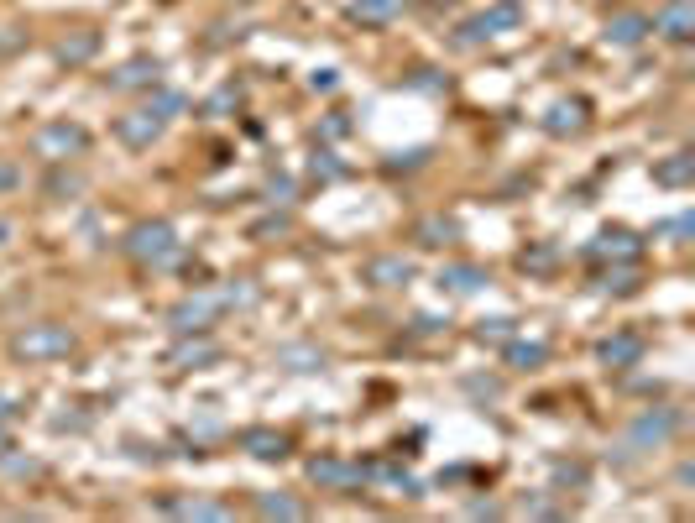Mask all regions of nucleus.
Instances as JSON below:
<instances>
[{
    "label": "nucleus",
    "mask_w": 695,
    "mask_h": 523,
    "mask_svg": "<svg viewBox=\"0 0 695 523\" xmlns=\"http://www.w3.org/2000/svg\"><path fill=\"white\" fill-rule=\"evenodd\" d=\"M79 340L68 325H27L21 335H11V356L21 361H53V356H68Z\"/></svg>",
    "instance_id": "nucleus-2"
},
{
    "label": "nucleus",
    "mask_w": 695,
    "mask_h": 523,
    "mask_svg": "<svg viewBox=\"0 0 695 523\" xmlns=\"http://www.w3.org/2000/svg\"><path fill=\"white\" fill-rule=\"evenodd\" d=\"M669 429H675V419H669V414H648V419H638V440H664L669 435Z\"/></svg>",
    "instance_id": "nucleus-18"
},
{
    "label": "nucleus",
    "mask_w": 695,
    "mask_h": 523,
    "mask_svg": "<svg viewBox=\"0 0 695 523\" xmlns=\"http://www.w3.org/2000/svg\"><path fill=\"white\" fill-rule=\"evenodd\" d=\"M690 27H695V11H690V0H669V6L648 21V32H664L669 42H685L690 37Z\"/></svg>",
    "instance_id": "nucleus-6"
},
{
    "label": "nucleus",
    "mask_w": 695,
    "mask_h": 523,
    "mask_svg": "<svg viewBox=\"0 0 695 523\" xmlns=\"http://www.w3.org/2000/svg\"><path fill=\"white\" fill-rule=\"evenodd\" d=\"M419 236H424V246H450L455 241V225L450 220H424Z\"/></svg>",
    "instance_id": "nucleus-15"
},
{
    "label": "nucleus",
    "mask_w": 695,
    "mask_h": 523,
    "mask_svg": "<svg viewBox=\"0 0 695 523\" xmlns=\"http://www.w3.org/2000/svg\"><path fill=\"white\" fill-rule=\"evenodd\" d=\"M685 178H690V157H685V152L675 157V163L659 168V184H685Z\"/></svg>",
    "instance_id": "nucleus-19"
},
{
    "label": "nucleus",
    "mask_w": 695,
    "mask_h": 523,
    "mask_svg": "<svg viewBox=\"0 0 695 523\" xmlns=\"http://www.w3.org/2000/svg\"><path fill=\"white\" fill-rule=\"evenodd\" d=\"M267 518L277 513V518H304V503H293V497H262V503H257Z\"/></svg>",
    "instance_id": "nucleus-16"
},
{
    "label": "nucleus",
    "mask_w": 695,
    "mask_h": 523,
    "mask_svg": "<svg viewBox=\"0 0 695 523\" xmlns=\"http://www.w3.org/2000/svg\"><path fill=\"white\" fill-rule=\"evenodd\" d=\"M507 356H513V361H539V356H544V346H513Z\"/></svg>",
    "instance_id": "nucleus-22"
},
{
    "label": "nucleus",
    "mask_w": 695,
    "mask_h": 523,
    "mask_svg": "<svg viewBox=\"0 0 695 523\" xmlns=\"http://www.w3.org/2000/svg\"><path fill=\"white\" fill-rule=\"evenodd\" d=\"M309 476H314V482H324V487H356L361 482V471L356 466H340V461H314Z\"/></svg>",
    "instance_id": "nucleus-12"
},
{
    "label": "nucleus",
    "mask_w": 695,
    "mask_h": 523,
    "mask_svg": "<svg viewBox=\"0 0 695 523\" xmlns=\"http://www.w3.org/2000/svg\"><path fill=\"white\" fill-rule=\"evenodd\" d=\"M147 79H157V63H131V68H126V74L115 79V84L126 89V84H147Z\"/></svg>",
    "instance_id": "nucleus-20"
},
{
    "label": "nucleus",
    "mask_w": 695,
    "mask_h": 523,
    "mask_svg": "<svg viewBox=\"0 0 695 523\" xmlns=\"http://www.w3.org/2000/svg\"><path fill=\"white\" fill-rule=\"evenodd\" d=\"M204 356H215V346H189V351H178V361H204Z\"/></svg>",
    "instance_id": "nucleus-23"
},
{
    "label": "nucleus",
    "mask_w": 695,
    "mask_h": 523,
    "mask_svg": "<svg viewBox=\"0 0 695 523\" xmlns=\"http://www.w3.org/2000/svg\"><path fill=\"white\" fill-rule=\"evenodd\" d=\"M251 299H257V288H210V293H194V299H183V304L168 314V320H173V330L189 335V330H204V325H210L215 314H225L230 304H251Z\"/></svg>",
    "instance_id": "nucleus-1"
},
{
    "label": "nucleus",
    "mask_w": 695,
    "mask_h": 523,
    "mask_svg": "<svg viewBox=\"0 0 695 523\" xmlns=\"http://www.w3.org/2000/svg\"><path fill=\"white\" fill-rule=\"evenodd\" d=\"M361 278L377 283V288H398V283L413 278V262H403V257H372V262L361 267Z\"/></svg>",
    "instance_id": "nucleus-7"
},
{
    "label": "nucleus",
    "mask_w": 695,
    "mask_h": 523,
    "mask_svg": "<svg viewBox=\"0 0 695 523\" xmlns=\"http://www.w3.org/2000/svg\"><path fill=\"white\" fill-rule=\"evenodd\" d=\"M398 11H403V0H356V6H351L356 21H392Z\"/></svg>",
    "instance_id": "nucleus-14"
},
{
    "label": "nucleus",
    "mask_w": 695,
    "mask_h": 523,
    "mask_svg": "<svg viewBox=\"0 0 695 523\" xmlns=\"http://www.w3.org/2000/svg\"><path fill=\"white\" fill-rule=\"evenodd\" d=\"M612 6H622V0H612Z\"/></svg>",
    "instance_id": "nucleus-25"
},
{
    "label": "nucleus",
    "mask_w": 695,
    "mask_h": 523,
    "mask_svg": "<svg viewBox=\"0 0 695 523\" xmlns=\"http://www.w3.org/2000/svg\"><path fill=\"white\" fill-rule=\"evenodd\" d=\"M157 131H162V121L152 116V110H136V116H126L121 126H115V136H121L126 147H147Z\"/></svg>",
    "instance_id": "nucleus-8"
},
{
    "label": "nucleus",
    "mask_w": 695,
    "mask_h": 523,
    "mask_svg": "<svg viewBox=\"0 0 695 523\" xmlns=\"http://www.w3.org/2000/svg\"><path fill=\"white\" fill-rule=\"evenodd\" d=\"M89 147V131L84 126H68V121H53V126H42L32 136V152L37 157H48V163H63V157H79Z\"/></svg>",
    "instance_id": "nucleus-4"
},
{
    "label": "nucleus",
    "mask_w": 695,
    "mask_h": 523,
    "mask_svg": "<svg viewBox=\"0 0 695 523\" xmlns=\"http://www.w3.org/2000/svg\"><path fill=\"white\" fill-rule=\"evenodd\" d=\"M126 252L136 262H152V267H168L178 262V241H173V225H136L126 236Z\"/></svg>",
    "instance_id": "nucleus-3"
},
{
    "label": "nucleus",
    "mask_w": 695,
    "mask_h": 523,
    "mask_svg": "<svg viewBox=\"0 0 695 523\" xmlns=\"http://www.w3.org/2000/svg\"><path fill=\"white\" fill-rule=\"evenodd\" d=\"M439 283L455 288V293H471V288L486 283V272H481V267H445V272H439Z\"/></svg>",
    "instance_id": "nucleus-13"
},
{
    "label": "nucleus",
    "mask_w": 695,
    "mask_h": 523,
    "mask_svg": "<svg viewBox=\"0 0 695 523\" xmlns=\"http://www.w3.org/2000/svg\"><path fill=\"white\" fill-rule=\"evenodd\" d=\"M518 21H523V6H518V0H497L492 11H481V16H471L466 27H460V48H476V42L497 37V32H507V27H518Z\"/></svg>",
    "instance_id": "nucleus-5"
},
{
    "label": "nucleus",
    "mask_w": 695,
    "mask_h": 523,
    "mask_svg": "<svg viewBox=\"0 0 695 523\" xmlns=\"http://www.w3.org/2000/svg\"><path fill=\"white\" fill-rule=\"evenodd\" d=\"M648 37V16H612L607 21V42H622V48H633V42Z\"/></svg>",
    "instance_id": "nucleus-10"
},
{
    "label": "nucleus",
    "mask_w": 695,
    "mask_h": 523,
    "mask_svg": "<svg viewBox=\"0 0 695 523\" xmlns=\"http://www.w3.org/2000/svg\"><path fill=\"white\" fill-rule=\"evenodd\" d=\"M643 252V241L628 236V231H607L596 246H591V257H638Z\"/></svg>",
    "instance_id": "nucleus-11"
},
{
    "label": "nucleus",
    "mask_w": 695,
    "mask_h": 523,
    "mask_svg": "<svg viewBox=\"0 0 695 523\" xmlns=\"http://www.w3.org/2000/svg\"><path fill=\"white\" fill-rule=\"evenodd\" d=\"M0 184H11V168H0Z\"/></svg>",
    "instance_id": "nucleus-24"
},
{
    "label": "nucleus",
    "mask_w": 695,
    "mask_h": 523,
    "mask_svg": "<svg viewBox=\"0 0 695 523\" xmlns=\"http://www.w3.org/2000/svg\"><path fill=\"white\" fill-rule=\"evenodd\" d=\"M173 513H189V518H225V508H215V503H168Z\"/></svg>",
    "instance_id": "nucleus-21"
},
{
    "label": "nucleus",
    "mask_w": 695,
    "mask_h": 523,
    "mask_svg": "<svg viewBox=\"0 0 695 523\" xmlns=\"http://www.w3.org/2000/svg\"><path fill=\"white\" fill-rule=\"evenodd\" d=\"M643 346H638V340L633 335H622V340H607V346H601V356H607V361H633Z\"/></svg>",
    "instance_id": "nucleus-17"
},
{
    "label": "nucleus",
    "mask_w": 695,
    "mask_h": 523,
    "mask_svg": "<svg viewBox=\"0 0 695 523\" xmlns=\"http://www.w3.org/2000/svg\"><path fill=\"white\" fill-rule=\"evenodd\" d=\"M241 445L251 450V456H262V461H277V456H288V435H272V429H246Z\"/></svg>",
    "instance_id": "nucleus-9"
}]
</instances>
